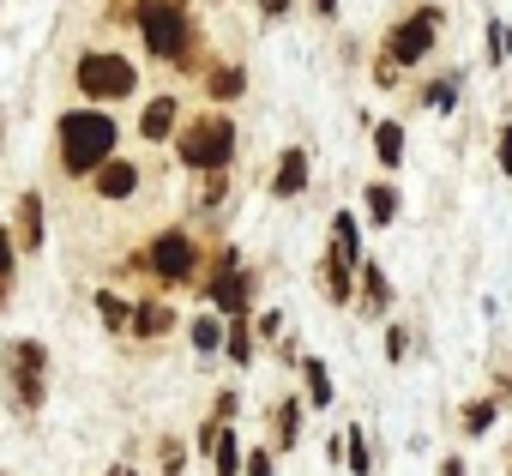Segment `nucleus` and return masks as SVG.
I'll return each mask as SVG.
<instances>
[{"mask_svg":"<svg viewBox=\"0 0 512 476\" xmlns=\"http://www.w3.org/2000/svg\"><path fill=\"white\" fill-rule=\"evenodd\" d=\"M422 103H428V109H440V115H446V109H452V103H458V79H434V85H428V91H422Z\"/></svg>","mask_w":512,"mask_h":476,"instance_id":"29","label":"nucleus"},{"mask_svg":"<svg viewBox=\"0 0 512 476\" xmlns=\"http://www.w3.org/2000/svg\"><path fill=\"white\" fill-rule=\"evenodd\" d=\"M344 458H350V470H356V476H368V440H362V428H356V422L344 428Z\"/></svg>","mask_w":512,"mask_h":476,"instance_id":"27","label":"nucleus"},{"mask_svg":"<svg viewBox=\"0 0 512 476\" xmlns=\"http://www.w3.org/2000/svg\"><path fill=\"white\" fill-rule=\"evenodd\" d=\"M494 157H500V169L512 175V127H500V151H494Z\"/></svg>","mask_w":512,"mask_h":476,"instance_id":"33","label":"nucleus"},{"mask_svg":"<svg viewBox=\"0 0 512 476\" xmlns=\"http://www.w3.org/2000/svg\"><path fill=\"white\" fill-rule=\"evenodd\" d=\"M133 85H139L133 61H121V55H109V49H91V55L79 61V91H85L91 103H121V97H133Z\"/></svg>","mask_w":512,"mask_h":476,"instance_id":"5","label":"nucleus"},{"mask_svg":"<svg viewBox=\"0 0 512 476\" xmlns=\"http://www.w3.org/2000/svg\"><path fill=\"white\" fill-rule=\"evenodd\" d=\"M302 416H308V410H302L296 398H284V404L272 410V446H278V452H290V446L302 440Z\"/></svg>","mask_w":512,"mask_h":476,"instance_id":"14","label":"nucleus"},{"mask_svg":"<svg viewBox=\"0 0 512 476\" xmlns=\"http://www.w3.org/2000/svg\"><path fill=\"white\" fill-rule=\"evenodd\" d=\"M211 302H217V314H229V320H247V308H253V278L229 260L217 278H211V290H205Z\"/></svg>","mask_w":512,"mask_h":476,"instance_id":"8","label":"nucleus"},{"mask_svg":"<svg viewBox=\"0 0 512 476\" xmlns=\"http://www.w3.org/2000/svg\"><path fill=\"white\" fill-rule=\"evenodd\" d=\"M260 13H266V19H284V13H290V0H260Z\"/></svg>","mask_w":512,"mask_h":476,"instance_id":"35","label":"nucleus"},{"mask_svg":"<svg viewBox=\"0 0 512 476\" xmlns=\"http://www.w3.org/2000/svg\"><path fill=\"white\" fill-rule=\"evenodd\" d=\"M302 187H308V151H302V145H290V151L278 157V175H272V193H278V199H296Z\"/></svg>","mask_w":512,"mask_h":476,"instance_id":"10","label":"nucleus"},{"mask_svg":"<svg viewBox=\"0 0 512 476\" xmlns=\"http://www.w3.org/2000/svg\"><path fill=\"white\" fill-rule=\"evenodd\" d=\"M332 254H338L344 266H362V223H356L350 211L332 217Z\"/></svg>","mask_w":512,"mask_h":476,"instance_id":"12","label":"nucleus"},{"mask_svg":"<svg viewBox=\"0 0 512 476\" xmlns=\"http://www.w3.org/2000/svg\"><path fill=\"white\" fill-rule=\"evenodd\" d=\"M175 151L187 169H205V175H223L229 157H235V121L229 115H199L175 133Z\"/></svg>","mask_w":512,"mask_h":476,"instance_id":"2","label":"nucleus"},{"mask_svg":"<svg viewBox=\"0 0 512 476\" xmlns=\"http://www.w3.org/2000/svg\"><path fill=\"white\" fill-rule=\"evenodd\" d=\"M13 248L37 254L43 248V193H25L19 199V217H13Z\"/></svg>","mask_w":512,"mask_h":476,"instance_id":"9","label":"nucleus"},{"mask_svg":"<svg viewBox=\"0 0 512 476\" xmlns=\"http://www.w3.org/2000/svg\"><path fill=\"white\" fill-rule=\"evenodd\" d=\"M247 476H278V470H272V446H253V452H247Z\"/></svg>","mask_w":512,"mask_h":476,"instance_id":"31","label":"nucleus"},{"mask_svg":"<svg viewBox=\"0 0 512 476\" xmlns=\"http://www.w3.org/2000/svg\"><path fill=\"white\" fill-rule=\"evenodd\" d=\"M139 133L157 145V139H175V97H151L145 115H139Z\"/></svg>","mask_w":512,"mask_h":476,"instance_id":"13","label":"nucleus"},{"mask_svg":"<svg viewBox=\"0 0 512 476\" xmlns=\"http://www.w3.org/2000/svg\"><path fill=\"white\" fill-rule=\"evenodd\" d=\"M302 380H308V404H332V368L320 356H302Z\"/></svg>","mask_w":512,"mask_h":476,"instance_id":"20","label":"nucleus"},{"mask_svg":"<svg viewBox=\"0 0 512 476\" xmlns=\"http://www.w3.org/2000/svg\"><path fill=\"white\" fill-rule=\"evenodd\" d=\"M223 344V320L217 314H199L193 320V350H217Z\"/></svg>","mask_w":512,"mask_h":476,"instance_id":"26","label":"nucleus"},{"mask_svg":"<svg viewBox=\"0 0 512 476\" xmlns=\"http://www.w3.org/2000/svg\"><path fill=\"white\" fill-rule=\"evenodd\" d=\"M109 476H115V470H109Z\"/></svg>","mask_w":512,"mask_h":476,"instance_id":"40","label":"nucleus"},{"mask_svg":"<svg viewBox=\"0 0 512 476\" xmlns=\"http://www.w3.org/2000/svg\"><path fill=\"white\" fill-rule=\"evenodd\" d=\"M506 476H512V464H506Z\"/></svg>","mask_w":512,"mask_h":476,"instance_id":"39","label":"nucleus"},{"mask_svg":"<svg viewBox=\"0 0 512 476\" xmlns=\"http://www.w3.org/2000/svg\"><path fill=\"white\" fill-rule=\"evenodd\" d=\"M440 476H464V458H446V464H440Z\"/></svg>","mask_w":512,"mask_h":476,"instance_id":"36","label":"nucleus"},{"mask_svg":"<svg viewBox=\"0 0 512 476\" xmlns=\"http://www.w3.org/2000/svg\"><path fill=\"white\" fill-rule=\"evenodd\" d=\"M223 350H229V362H235V368H247V362H253V332H247V320H229V326H223Z\"/></svg>","mask_w":512,"mask_h":476,"instance_id":"21","label":"nucleus"},{"mask_svg":"<svg viewBox=\"0 0 512 476\" xmlns=\"http://www.w3.org/2000/svg\"><path fill=\"white\" fill-rule=\"evenodd\" d=\"M133 187H139V169H133V163H115V157H109V163L97 169V193H103V199H127Z\"/></svg>","mask_w":512,"mask_h":476,"instance_id":"15","label":"nucleus"},{"mask_svg":"<svg viewBox=\"0 0 512 476\" xmlns=\"http://www.w3.org/2000/svg\"><path fill=\"white\" fill-rule=\"evenodd\" d=\"M260 338H284V314H260Z\"/></svg>","mask_w":512,"mask_h":476,"instance_id":"32","label":"nucleus"},{"mask_svg":"<svg viewBox=\"0 0 512 476\" xmlns=\"http://www.w3.org/2000/svg\"><path fill=\"white\" fill-rule=\"evenodd\" d=\"M386 296H392V284H386V272L362 260V308H368V314H386Z\"/></svg>","mask_w":512,"mask_h":476,"instance_id":"19","label":"nucleus"},{"mask_svg":"<svg viewBox=\"0 0 512 476\" xmlns=\"http://www.w3.org/2000/svg\"><path fill=\"white\" fill-rule=\"evenodd\" d=\"M374 151H380L386 169H398V163H404V127H398V121H380V127H374Z\"/></svg>","mask_w":512,"mask_h":476,"instance_id":"18","label":"nucleus"},{"mask_svg":"<svg viewBox=\"0 0 512 476\" xmlns=\"http://www.w3.org/2000/svg\"><path fill=\"white\" fill-rule=\"evenodd\" d=\"M181 464H187V446L181 440H163V476H181Z\"/></svg>","mask_w":512,"mask_h":476,"instance_id":"30","label":"nucleus"},{"mask_svg":"<svg viewBox=\"0 0 512 476\" xmlns=\"http://www.w3.org/2000/svg\"><path fill=\"white\" fill-rule=\"evenodd\" d=\"M314 13H320V19H332V13H338V0H314Z\"/></svg>","mask_w":512,"mask_h":476,"instance_id":"37","label":"nucleus"},{"mask_svg":"<svg viewBox=\"0 0 512 476\" xmlns=\"http://www.w3.org/2000/svg\"><path fill=\"white\" fill-rule=\"evenodd\" d=\"M211 458H217V476H241V452H235V434H229V428H217Z\"/></svg>","mask_w":512,"mask_h":476,"instance_id":"24","label":"nucleus"},{"mask_svg":"<svg viewBox=\"0 0 512 476\" xmlns=\"http://www.w3.org/2000/svg\"><path fill=\"white\" fill-rule=\"evenodd\" d=\"M139 37L157 61H181L193 43V13L181 0H139Z\"/></svg>","mask_w":512,"mask_h":476,"instance_id":"4","label":"nucleus"},{"mask_svg":"<svg viewBox=\"0 0 512 476\" xmlns=\"http://www.w3.org/2000/svg\"><path fill=\"white\" fill-rule=\"evenodd\" d=\"M404 344H410V338H404V332H398V326H392V332H386V356H392V362H398V356H404Z\"/></svg>","mask_w":512,"mask_h":476,"instance_id":"34","label":"nucleus"},{"mask_svg":"<svg viewBox=\"0 0 512 476\" xmlns=\"http://www.w3.org/2000/svg\"><path fill=\"white\" fill-rule=\"evenodd\" d=\"M0 380H7L19 410H37L49 398V350L37 338H13L7 350H0Z\"/></svg>","mask_w":512,"mask_h":476,"instance_id":"3","label":"nucleus"},{"mask_svg":"<svg viewBox=\"0 0 512 476\" xmlns=\"http://www.w3.org/2000/svg\"><path fill=\"white\" fill-rule=\"evenodd\" d=\"M392 217H398V187L392 181H368V223L392 229Z\"/></svg>","mask_w":512,"mask_h":476,"instance_id":"16","label":"nucleus"},{"mask_svg":"<svg viewBox=\"0 0 512 476\" xmlns=\"http://www.w3.org/2000/svg\"><path fill=\"white\" fill-rule=\"evenodd\" d=\"M13 229H0V308H7V296H13Z\"/></svg>","mask_w":512,"mask_h":476,"instance_id":"25","label":"nucleus"},{"mask_svg":"<svg viewBox=\"0 0 512 476\" xmlns=\"http://www.w3.org/2000/svg\"><path fill=\"white\" fill-rule=\"evenodd\" d=\"M434 37H440V7H422V13L398 19L392 37H386V67H416L434 49Z\"/></svg>","mask_w":512,"mask_h":476,"instance_id":"7","label":"nucleus"},{"mask_svg":"<svg viewBox=\"0 0 512 476\" xmlns=\"http://www.w3.org/2000/svg\"><path fill=\"white\" fill-rule=\"evenodd\" d=\"M356 266H344L338 254H326V266H320V290H326V302H338V308H350L356 302V278H350Z\"/></svg>","mask_w":512,"mask_h":476,"instance_id":"11","label":"nucleus"},{"mask_svg":"<svg viewBox=\"0 0 512 476\" xmlns=\"http://www.w3.org/2000/svg\"><path fill=\"white\" fill-rule=\"evenodd\" d=\"M169 326H175V314H169L163 302H139V308H133V326H127V332H139V338H163Z\"/></svg>","mask_w":512,"mask_h":476,"instance_id":"17","label":"nucleus"},{"mask_svg":"<svg viewBox=\"0 0 512 476\" xmlns=\"http://www.w3.org/2000/svg\"><path fill=\"white\" fill-rule=\"evenodd\" d=\"M61 169L67 175H97L109 157H115V121L103 115V109H73V115H61Z\"/></svg>","mask_w":512,"mask_h":476,"instance_id":"1","label":"nucleus"},{"mask_svg":"<svg viewBox=\"0 0 512 476\" xmlns=\"http://www.w3.org/2000/svg\"><path fill=\"white\" fill-rule=\"evenodd\" d=\"M145 266H151L163 284H193V272H199V248H193V235H187V229H163V235H151Z\"/></svg>","mask_w":512,"mask_h":476,"instance_id":"6","label":"nucleus"},{"mask_svg":"<svg viewBox=\"0 0 512 476\" xmlns=\"http://www.w3.org/2000/svg\"><path fill=\"white\" fill-rule=\"evenodd\" d=\"M494 416H500V404H494V398L464 404V434H488V428H494Z\"/></svg>","mask_w":512,"mask_h":476,"instance_id":"23","label":"nucleus"},{"mask_svg":"<svg viewBox=\"0 0 512 476\" xmlns=\"http://www.w3.org/2000/svg\"><path fill=\"white\" fill-rule=\"evenodd\" d=\"M97 320H103L109 332H127V326H133V308H127L121 296H109V290H97Z\"/></svg>","mask_w":512,"mask_h":476,"instance_id":"22","label":"nucleus"},{"mask_svg":"<svg viewBox=\"0 0 512 476\" xmlns=\"http://www.w3.org/2000/svg\"><path fill=\"white\" fill-rule=\"evenodd\" d=\"M115 476H133V470H115Z\"/></svg>","mask_w":512,"mask_h":476,"instance_id":"38","label":"nucleus"},{"mask_svg":"<svg viewBox=\"0 0 512 476\" xmlns=\"http://www.w3.org/2000/svg\"><path fill=\"white\" fill-rule=\"evenodd\" d=\"M241 91H247V79H241L235 67H217V73H211V97H223V103H229V97H241Z\"/></svg>","mask_w":512,"mask_h":476,"instance_id":"28","label":"nucleus"}]
</instances>
